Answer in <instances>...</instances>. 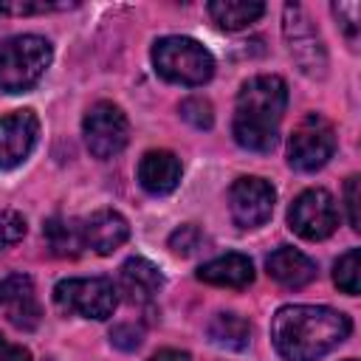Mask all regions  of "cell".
Instances as JSON below:
<instances>
[{
    "instance_id": "cell-1",
    "label": "cell",
    "mask_w": 361,
    "mask_h": 361,
    "mask_svg": "<svg viewBox=\"0 0 361 361\" xmlns=\"http://www.w3.org/2000/svg\"><path fill=\"white\" fill-rule=\"evenodd\" d=\"M350 330V316L327 305H285L271 319V341L285 361H319Z\"/></svg>"
},
{
    "instance_id": "cell-2",
    "label": "cell",
    "mask_w": 361,
    "mask_h": 361,
    "mask_svg": "<svg viewBox=\"0 0 361 361\" xmlns=\"http://www.w3.org/2000/svg\"><path fill=\"white\" fill-rule=\"evenodd\" d=\"M288 107V85L282 76L262 73L243 82L234 104L231 133L243 149L271 152L276 144V130Z\"/></svg>"
},
{
    "instance_id": "cell-3",
    "label": "cell",
    "mask_w": 361,
    "mask_h": 361,
    "mask_svg": "<svg viewBox=\"0 0 361 361\" xmlns=\"http://www.w3.org/2000/svg\"><path fill=\"white\" fill-rule=\"evenodd\" d=\"M54 59V48L39 34H20L0 45V90L23 93L34 87Z\"/></svg>"
},
{
    "instance_id": "cell-4",
    "label": "cell",
    "mask_w": 361,
    "mask_h": 361,
    "mask_svg": "<svg viewBox=\"0 0 361 361\" xmlns=\"http://www.w3.org/2000/svg\"><path fill=\"white\" fill-rule=\"evenodd\" d=\"M152 65L158 76L186 87H197L214 73V56L192 37H161L152 45Z\"/></svg>"
},
{
    "instance_id": "cell-5",
    "label": "cell",
    "mask_w": 361,
    "mask_h": 361,
    "mask_svg": "<svg viewBox=\"0 0 361 361\" xmlns=\"http://www.w3.org/2000/svg\"><path fill=\"white\" fill-rule=\"evenodd\" d=\"M54 305L68 313V316H82V319H93V322H104L113 316L116 305H118V290L110 279L104 276H71L56 282L54 288Z\"/></svg>"
},
{
    "instance_id": "cell-6",
    "label": "cell",
    "mask_w": 361,
    "mask_h": 361,
    "mask_svg": "<svg viewBox=\"0 0 361 361\" xmlns=\"http://www.w3.org/2000/svg\"><path fill=\"white\" fill-rule=\"evenodd\" d=\"M282 31H285L288 51H290L293 62L299 65V71L305 76H310V79H324V73H327V51H324V42H322L316 25L310 23L307 11L299 3H288L285 6Z\"/></svg>"
},
{
    "instance_id": "cell-7",
    "label": "cell",
    "mask_w": 361,
    "mask_h": 361,
    "mask_svg": "<svg viewBox=\"0 0 361 361\" xmlns=\"http://www.w3.org/2000/svg\"><path fill=\"white\" fill-rule=\"evenodd\" d=\"M336 152V130L322 113H307L290 133L288 164L299 172L322 169Z\"/></svg>"
},
{
    "instance_id": "cell-8",
    "label": "cell",
    "mask_w": 361,
    "mask_h": 361,
    "mask_svg": "<svg viewBox=\"0 0 361 361\" xmlns=\"http://www.w3.org/2000/svg\"><path fill=\"white\" fill-rule=\"evenodd\" d=\"M82 133H85V144H87L90 155H96V158H113L130 141L127 116L113 102H96L85 113Z\"/></svg>"
},
{
    "instance_id": "cell-9",
    "label": "cell",
    "mask_w": 361,
    "mask_h": 361,
    "mask_svg": "<svg viewBox=\"0 0 361 361\" xmlns=\"http://www.w3.org/2000/svg\"><path fill=\"white\" fill-rule=\"evenodd\" d=\"M288 226L302 240H324L338 226V209L327 189H305L288 209Z\"/></svg>"
},
{
    "instance_id": "cell-10",
    "label": "cell",
    "mask_w": 361,
    "mask_h": 361,
    "mask_svg": "<svg viewBox=\"0 0 361 361\" xmlns=\"http://www.w3.org/2000/svg\"><path fill=\"white\" fill-rule=\"evenodd\" d=\"M276 192L265 178L243 175L228 189V212L240 228H259L271 220Z\"/></svg>"
},
{
    "instance_id": "cell-11",
    "label": "cell",
    "mask_w": 361,
    "mask_h": 361,
    "mask_svg": "<svg viewBox=\"0 0 361 361\" xmlns=\"http://www.w3.org/2000/svg\"><path fill=\"white\" fill-rule=\"evenodd\" d=\"M0 316L17 330H34L39 324L42 310L31 276L11 274L0 279Z\"/></svg>"
},
{
    "instance_id": "cell-12",
    "label": "cell",
    "mask_w": 361,
    "mask_h": 361,
    "mask_svg": "<svg viewBox=\"0 0 361 361\" xmlns=\"http://www.w3.org/2000/svg\"><path fill=\"white\" fill-rule=\"evenodd\" d=\"M39 121L34 110H14L0 116V169L20 166L37 144Z\"/></svg>"
},
{
    "instance_id": "cell-13",
    "label": "cell",
    "mask_w": 361,
    "mask_h": 361,
    "mask_svg": "<svg viewBox=\"0 0 361 361\" xmlns=\"http://www.w3.org/2000/svg\"><path fill=\"white\" fill-rule=\"evenodd\" d=\"M79 234H82V248H90L96 254H113L118 245L127 243L130 226L118 212L99 209L87 220H82Z\"/></svg>"
},
{
    "instance_id": "cell-14",
    "label": "cell",
    "mask_w": 361,
    "mask_h": 361,
    "mask_svg": "<svg viewBox=\"0 0 361 361\" xmlns=\"http://www.w3.org/2000/svg\"><path fill=\"white\" fill-rule=\"evenodd\" d=\"M138 183L144 192L161 197L180 183V161L169 149H149L138 161Z\"/></svg>"
},
{
    "instance_id": "cell-15",
    "label": "cell",
    "mask_w": 361,
    "mask_h": 361,
    "mask_svg": "<svg viewBox=\"0 0 361 361\" xmlns=\"http://www.w3.org/2000/svg\"><path fill=\"white\" fill-rule=\"evenodd\" d=\"M161 285H164V276H161V271H158L149 259H144V257H130V259L121 265L118 288H116V290H121V293H124L130 302H135V305H147V302H152V299L158 296Z\"/></svg>"
},
{
    "instance_id": "cell-16",
    "label": "cell",
    "mask_w": 361,
    "mask_h": 361,
    "mask_svg": "<svg viewBox=\"0 0 361 361\" xmlns=\"http://www.w3.org/2000/svg\"><path fill=\"white\" fill-rule=\"evenodd\" d=\"M197 279L217 288H248L254 282V262L245 254H223L197 268Z\"/></svg>"
},
{
    "instance_id": "cell-17",
    "label": "cell",
    "mask_w": 361,
    "mask_h": 361,
    "mask_svg": "<svg viewBox=\"0 0 361 361\" xmlns=\"http://www.w3.org/2000/svg\"><path fill=\"white\" fill-rule=\"evenodd\" d=\"M265 268H268L271 279H276L282 288H305L307 282L316 279V262L290 245L276 248L265 259Z\"/></svg>"
},
{
    "instance_id": "cell-18",
    "label": "cell",
    "mask_w": 361,
    "mask_h": 361,
    "mask_svg": "<svg viewBox=\"0 0 361 361\" xmlns=\"http://www.w3.org/2000/svg\"><path fill=\"white\" fill-rule=\"evenodd\" d=\"M262 14H265V3L259 0H212L209 3V17L226 31L248 28Z\"/></svg>"
},
{
    "instance_id": "cell-19",
    "label": "cell",
    "mask_w": 361,
    "mask_h": 361,
    "mask_svg": "<svg viewBox=\"0 0 361 361\" xmlns=\"http://www.w3.org/2000/svg\"><path fill=\"white\" fill-rule=\"evenodd\" d=\"M209 338L223 350H245L251 341V324L237 313H214L209 322Z\"/></svg>"
},
{
    "instance_id": "cell-20",
    "label": "cell",
    "mask_w": 361,
    "mask_h": 361,
    "mask_svg": "<svg viewBox=\"0 0 361 361\" xmlns=\"http://www.w3.org/2000/svg\"><path fill=\"white\" fill-rule=\"evenodd\" d=\"M51 251L56 257H73L79 248H82V234H79V226L76 223H68L62 217H51L42 228Z\"/></svg>"
},
{
    "instance_id": "cell-21",
    "label": "cell",
    "mask_w": 361,
    "mask_h": 361,
    "mask_svg": "<svg viewBox=\"0 0 361 361\" xmlns=\"http://www.w3.org/2000/svg\"><path fill=\"white\" fill-rule=\"evenodd\" d=\"M333 282H336L344 293H350V296H355V293L361 290V251H358V248H350L347 254H341V257L336 259Z\"/></svg>"
},
{
    "instance_id": "cell-22",
    "label": "cell",
    "mask_w": 361,
    "mask_h": 361,
    "mask_svg": "<svg viewBox=\"0 0 361 361\" xmlns=\"http://www.w3.org/2000/svg\"><path fill=\"white\" fill-rule=\"evenodd\" d=\"M73 6L76 3H54V0H0V14L28 17V14H48V11H62Z\"/></svg>"
},
{
    "instance_id": "cell-23",
    "label": "cell",
    "mask_w": 361,
    "mask_h": 361,
    "mask_svg": "<svg viewBox=\"0 0 361 361\" xmlns=\"http://www.w3.org/2000/svg\"><path fill=\"white\" fill-rule=\"evenodd\" d=\"M180 116H183L192 127H197V130H209L212 121H214L212 104H209V99H203V96H189V99H183V102H180Z\"/></svg>"
},
{
    "instance_id": "cell-24",
    "label": "cell",
    "mask_w": 361,
    "mask_h": 361,
    "mask_svg": "<svg viewBox=\"0 0 361 361\" xmlns=\"http://www.w3.org/2000/svg\"><path fill=\"white\" fill-rule=\"evenodd\" d=\"M25 237V217L14 209L0 212V251L17 245Z\"/></svg>"
},
{
    "instance_id": "cell-25",
    "label": "cell",
    "mask_w": 361,
    "mask_h": 361,
    "mask_svg": "<svg viewBox=\"0 0 361 361\" xmlns=\"http://www.w3.org/2000/svg\"><path fill=\"white\" fill-rule=\"evenodd\" d=\"M200 243H203V234H200V228L197 226H180L178 231H172V237H169V248L175 251V254H180V257H189V254H195L197 248H200Z\"/></svg>"
},
{
    "instance_id": "cell-26",
    "label": "cell",
    "mask_w": 361,
    "mask_h": 361,
    "mask_svg": "<svg viewBox=\"0 0 361 361\" xmlns=\"http://www.w3.org/2000/svg\"><path fill=\"white\" fill-rule=\"evenodd\" d=\"M333 14H336L341 31L347 34V39H355L358 37V20H361L358 3H333Z\"/></svg>"
},
{
    "instance_id": "cell-27",
    "label": "cell",
    "mask_w": 361,
    "mask_h": 361,
    "mask_svg": "<svg viewBox=\"0 0 361 361\" xmlns=\"http://www.w3.org/2000/svg\"><path fill=\"white\" fill-rule=\"evenodd\" d=\"M358 175L347 178V186H344V200H347V214H350V226L353 231L361 228V217H358Z\"/></svg>"
},
{
    "instance_id": "cell-28",
    "label": "cell",
    "mask_w": 361,
    "mask_h": 361,
    "mask_svg": "<svg viewBox=\"0 0 361 361\" xmlns=\"http://www.w3.org/2000/svg\"><path fill=\"white\" fill-rule=\"evenodd\" d=\"M110 341L121 350H135L141 344V330L135 324H118L113 333H110Z\"/></svg>"
},
{
    "instance_id": "cell-29",
    "label": "cell",
    "mask_w": 361,
    "mask_h": 361,
    "mask_svg": "<svg viewBox=\"0 0 361 361\" xmlns=\"http://www.w3.org/2000/svg\"><path fill=\"white\" fill-rule=\"evenodd\" d=\"M0 361H31V353L23 344H11L3 333H0Z\"/></svg>"
},
{
    "instance_id": "cell-30",
    "label": "cell",
    "mask_w": 361,
    "mask_h": 361,
    "mask_svg": "<svg viewBox=\"0 0 361 361\" xmlns=\"http://www.w3.org/2000/svg\"><path fill=\"white\" fill-rule=\"evenodd\" d=\"M149 361H189V355L180 353V350H161V353H155Z\"/></svg>"
},
{
    "instance_id": "cell-31",
    "label": "cell",
    "mask_w": 361,
    "mask_h": 361,
    "mask_svg": "<svg viewBox=\"0 0 361 361\" xmlns=\"http://www.w3.org/2000/svg\"><path fill=\"white\" fill-rule=\"evenodd\" d=\"M347 361H355V358H347Z\"/></svg>"
}]
</instances>
